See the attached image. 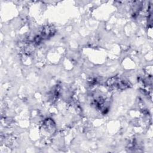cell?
<instances>
[{
  "mask_svg": "<svg viewBox=\"0 0 153 153\" xmlns=\"http://www.w3.org/2000/svg\"><path fill=\"white\" fill-rule=\"evenodd\" d=\"M55 32V29L52 26H45L42 29L40 36L42 39L48 38L53 35Z\"/></svg>",
  "mask_w": 153,
  "mask_h": 153,
  "instance_id": "2",
  "label": "cell"
},
{
  "mask_svg": "<svg viewBox=\"0 0 153 153\" xmlns=\"http://www.w3.org/2000/svg\"><path fill=\"white\" fill-rule=\"evenodd\" d=\"M107 85L111 88L126 89L130 87V83L126 81L123 80L118 76H113L109 78L106 82Z\"/></svg>",
  "mask_w": 153,
  "mask_h": 153,
  "instance_id": "1",
  "label": "cell"
}]
</instances>
